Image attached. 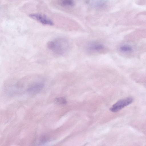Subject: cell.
<instances>
[{
    "label": "cell",
    "mask_w": 146,
    "mask_h": 146,
    "mask_svg": "<svg viewBox=\"0 0 146 146\" xmlns=\"http://www.w3.org/2000/svg\"><path fill=\"white\" fill-rule=\"evenodd\" d=\"M48 48L55 54L62 55L68 50L69 47V42L63 37H58L48 42L47 44Z\"/></svg>",
    "instance_id": "cell-1"
},
{
    "label": "cell",
    "mask_w": 146,
    "mask_h": 146,
    "mask_svg": "<svg viewBox=\"0 0 146 146\" xmlns=\"http://www.w3.org/2000/svg\"><path fill=\"white\" fill-rule=\"evenodd\" d=\"M133 101V98L131 97L121 99L113 104L110 108V110L113 112H117L131 104Z\"/></svg>",
    "instance_id": "cell-2"
},
{
    "label": "cell",
    "mask_w": 146,
    "mask_h": 146,
    "mask_svg": "<svg viewBox=\"0 0 146 146\" xmlns=\"http://www.w3.org/2000/svg\"><path fill=\"white\" fill-rule=\"evenodd\" d=\"M31 18L44 25H52L53 21L46 15L38 13H32L29 15Z\"/></svg>",
    "instance_id": "cell-3"
},
{
    "label": "cell",
    "mask_w": 146,
    "mask_h": 146,
    "mask_svg": "<svg viewBox=\"0 0 146 146\" xmlns=\"http://www.w3.org/2000/svg\"><path fill=\"white\" fill-rule=\"evenodd\" d=\"M44 84L40 82L34 83L30 85L27 91L31 94H35L40 91L44 87Z\"/></svg>",
    "instance_id": "cell-4"
},
{
    "label": "cell",
    "mask_w": 146,
    "mask_h": 146,
    "mask_svg": "<svg viewBox=\"0 0 146 146\" xmlns=\"http://www.w3.org/2000/svg\"><path fill=\"white\" fill-rule=\"evenodd\" d=\"M104 48V46L101 43L92 42L89 44L87 46V48L91 50L98 51Z\"/></svg>",
    "instance_id": "cell-5"
},
{
    "label": "cell",
    "mask_w": 146,
    "mask_h": 146,
    "mask_svg": "<svg viewBox=\"0 0 146 146\" xmlns=\"http://www.w3.org/2000/svg\"><path fill=\"white\" fill-rule=\"evenodd\" d=\"M58 3L62 6H72L73 4V0H59Z\"/></svg>",
    "instance_id": "cell-6"
},
{
    "label": "cell",
    "mask_w": 146,
    "mask_h": 146,
    "mask_svg": "<svg viewBox=\"0 0 146 146\" xmlns=\"http://www.w3.org/2000/svg\"><path fill=\"white\" fill-rule=\"evenodd\" d=\"M55 101L56 103L61 104H65L67 102L66 99L62 97L56 98Z\"/></svg>",
    "instance_id": "cell-7"
},
{
    "label": "cell",
    "mask_w": 146,
    "mask_h": 146,
    "mask_svg": "<svg viewBox=\"0 0 146 146\" xmlns=\"http://www.w3.org/2000/svg\"><path fill=\"white\" fill-rule=\"evenodd\" d=\"M49 139V137L47 135H42L40 138V141L41 143H44L47 142Z\"/></svg>",
    "instance_id": "cell-8"
},
{
    "label": "cell",
    "mask_w": 146,
    "mask_h": 146,
    "mask_svg": "<svg viewBox=\"0 0 146 146\" xmlns=\"http://www.w3.org/2000/svg\"><path fill=\"white\" fill-rule=\"evenodd\" d=\"M120 49L122 51L129 52L131 50L132 48L129 45H124L120 46Z\"/></svg>",
    "instance_id": "cell-9"
}]
</instances>
